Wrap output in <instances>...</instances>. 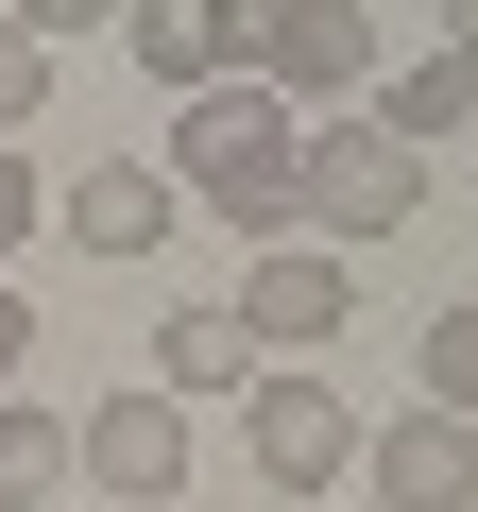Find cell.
Here are the masks:
<instances>
[{
	"instance_id": "cell-1",
	"label": "cell",
	"mask_w": 478,
	"mask_h": 512,
	"mask_svg": "<svg viewBox=\"0 0 478 512\" xmlns=\"http://www.w3.org/2000/svg\"><path fill=\"white\" fill-rule=\"evenodd\" d=\"M291 137H308L291 103L205 86V103L171 120V154H154V171H171V205H205L222 239H257V256H274V239H291Z\"/></svg>"
},
{
	"instance_id": "cell-2",
	"label": "cell",
	"mask_w": 478,
	"mask_h": 512,
	"mask_svg": "<svg viewBox=\"0 0 478 512\" xmlns=\"http://www.w3.org/2000/svg\"><path fill=\"white\" fill-rule=\"evenodd\" d=\"M410 205H427V154H393L376 120H308V137H291V239L359 256V239H393Z\"/></svg>"
},
{
	"instance_id": "cell-3",
	"label": "cell",
	"mask_w": 478,
	"mask_h": 512,
	"mask_svg": "<svg viewBox=\"0 0 478 512\" xmlns=\"http://www.w3.org/2000/svg\"><path fill=\"white\" fill-rule=\"evenodd\" d=\"M359 52H376L359 0H239V86L257 103H342L359 120Z\"/></svg>"
},
{
	"instance_id": "cell-4",
	"label": "cell",
	"mask_w": 478,
	"mask_h": 512,
	"mask_svg": "<svg viewBox=\"0 0 478 512\" xmlns=\"http://www.w3.org/2000/svg\"><path fill=\"white\" fill-rule=\"evenodd\" d=\"M342 308H359V256H325V239H274L257 274L222 291V325L257 359H291V376H308V342H342Z\"/></svg>"
},
{
	"instance_id": "cell-5",
	"label": "cell",
	"mask_w": 478,
	"mask_h": 512,
	"mask_svg": "<svg viewBox=\"0 0 478 512\" xmlns=\"http://www.w3.org/2000/svg\"><path fill=\"white\" fill-rule=\"evenodd\" d=\"M239 444H257V478H274V495L359 478V410H342L325 376H291V359H257V393H239Z\"/></svg>"
},
{
	"instance_id": "cell-6",
	"label": "cell",
	"mask_w": 478,
	"mask_h": 512,
	"mask_svg": "<svg viewBox=\"0 0 478 512\" xmlns=\"http://www.w3.org/2000/svg\"><path fill=\"white\" fill-rule=\"evenodd\" d=\"M69 461H86L120 512H171V495H188V410H171V393H103V410L69 427Z\"/></svg>"
},
{
	"instance_id": "cell-7",
	"label": "cell",
	"mask_w": 478,
	"mask_h": 512,
	"mask_svg": "<svg viewBox=\"0 0 478 512\" xmlns=\"http://www.w3.org/2000/svg\"><path fill=\"white\" fill-rule=\"evenodd\" d=\"M359 495H376V512H478V427H461V410H393V427L359 444Z\"/></svg>"
},
{
	"instance_id": "cell-8",
	"label": "cell",
	"mask_w": 478,
	"mask_h": 512,
	"mask_svg": "<svg viewBox=\"0 0 478 512\" xmlns=\"http://www.w3.org/2000/svg\"><path fill=\"white\" fill-rule=\"evenodd\" d=\"M52 222H69L86 256H154L188 205H171V171H154V154H86V188H52Z\"/></svg>"
},
{
	"instance_id": "cell-9",
	"label": "cell",
	"mask_w": 478,
	"mask_h": 512,
	"mask_svg": "<svg viewBox=\"0 0 478 512\" xmlns=\"http://www.w3.org/2000/svg\"><path fill=\"white\" fill-rule=\"evenodd\" d=\"M120 52H137L171 103H205V86H239V0H222V18H205V0H137V18H120Z\"/></svg>"
},
{
	"instance_id": "cell-10",
	"label": "cell",
	"mask_w": 478,
	"mask_h": 512,
	"mask_svg": "<svg viewBox=\"0 0 478 512\" xmlns=\"http://www.w3.org/2000/svg\"><path fill=\"white\" fill-rule=\"evenodd\" d=\"M154 393H171V410H188V393H257V342H239L222 308H171V325H154Z\"/></svg>"
},
{
	"instance_id": "cell-11",
	"label": "cell",
	"mask_w": 478,
	"mask_h": 512,
	"mask_svg": "<svg viewBox=\"0 0 478 512\" xmlns=\"http://www.w3.org/2000/svg\"><path fill=\"white\" fill-rule=\"evenodd\" d=\"M461 120H478V69H461V52H427V69L376 86V137H393V154H427V137H461Z\"/></svg>"
},
{
	"instance_id": "cell-12",
	"label": "cell",
	"mask_w": 478,
	"mask_h": 512,
	"mask_svg": "<svg viewBox=\"0 0 478 512\" xmlns=\"http://www.w3.org/2000/svg\"><path fill=\"white\" fill-rule=\"evenodd\" d=\"M52 495H69V410L0 393V512H52Z\"/></svg>"
},
{
	"instance_id": "cell-13",
	"label": "cell",
	"mask_w": 478,
	"mask_h": 512,
	"mask_svg": "<svg viewBox=\"0 0 478 512\" xmlns=\"http://www.w3.org/2000/svg\"><path fill=\"white\" fill-rule=\"evenodd\" d=\"M35 103H52V35L0 0V154H18V120H35Z\"/></svg>"
},
{
	"instance_id": "cell-14",
	"label": "cell",
	"mask_w": 478,
	"mask_h": 512,
	"mask_svg": "<svg viewBox=\"0 0 478 512\" xmlns=\"http://www.w3.org/2000/svg\"><path fill=\"white\" fill-rule=\"evenodd\" d=\"M410 359H427V410H461V427H478V308H444Z\"/></svg>"
},
{
	"instance_id": "cell-15",
	"label": "cell",
	"mask_w": 478,
	"mask_h": 512,
	"mask_svg": "<svg viewBox=\"0 0 478 512\" xmlns=\"http://www.w3.org/2000/svg\"><path fill=\"white\" fill-rule=\"evenodd\" d=\"M35 222H52V188H35V171H18V154H0V256H18V239H35Z\"/></svg>"
},
{
	"instance_id": "cell-16",
	"label": "cell",
	"mask_w": 478,
	"mask_h": 512,
	"mask_svg": "<svg viewBox=\"0 0 478 512\" xmlns=\"http://www.w3.org/2000/svg\"><path fill=\"white\" fill-rule=\"evenodd\" d=\"M18 359H35V308H18V291H0V376H18Z\"/></svg>"
},
{
	"instance_id": "cell-17",
	"label": "cell",
	"mask_w": 478,
	"mask_h": 512,
	"mask_svg": "<svg viewBox=\"0 0 478 512\" xmlns=\"http://www.w3.org/2000/svg\"><path fill=\"white\" fill-rule=\"evenodd\" d=\"M444 52H461V69H478V0H461V18H444Z\"/></svg>"
}]
</instances>
